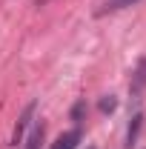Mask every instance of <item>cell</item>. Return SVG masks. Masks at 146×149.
Segmentation results:
<instances>
[{
	"instance_id": "7a4b0ae2",
	"label": "cell",
	"mask_w": 146,
	"mask_h": 149,
	"mask_svg": "<svg viewBox=\"0 0 146 149\" xmlns=\"http://www.w3.org/2000/svg\"><path fill=\"white\" fill-rule=\"evenodd\" d=\"M35 103H29V106H26V112H23V115H20V120H17V126H15V135H12V146H17L20 141H23V132H26V126H29V123H32V118H35Z\"/></svg>"
},
{
	"instance_id": "8992f818",
	"label": "cell",
	"mask_w": 146,
	"mask_h": 149,
	"mask_svg": "<svg viewBox=\"0 0 146 149\" xmlns=\"http://www.w3.org/2000/svg\"><path fill=\"white\" fill-rule=\"evenodd\" d=\"M140 112H135V118H132V123H129V135H126V141H129V146L138 141V132H140Z\"/></svg>"
},
{
	"instance_id": "277c9868",
	"label": "cell",
	"mask_w": 146,
	"mask_h": 149,
	"mask_svg": "<svg viewBox=\"0 0 146 149\" xmlns=\"http://www.w3.org/2000/svg\"><path fill=\"white\" fill-rule=\"evenodd\" d=\"M138 0H106L100 9H97V15L103 17V15H112V12H120V9H126V6H135Z\"/></svg>"
},
{
	"instance_id": "3957f363",
	"label": "cell",
	"mask_w": 146,
	"mask_h": 149,
	"mask_svg": "<svg viewBox=\"0 0 146 149\" xmlns=\"http://www.w3.org/2000/svg\"><path fill=\"white\" fill-rule=\"evenodd\" d=\"M77 143H80V129H69L52 143V149H74Z\"/></svg>"
},
{
	"instance_id": "5b68a950",
	"label": "cell",
	"mask_w": 146,
	"mask_h": 149,
	"mask_svg": "<svg viewBox=\"0 0 146 149\" xmlns=\"http://www.w3.org/2000/svg\"><path fill=\"white\" fill-rule=\"evenodd\" d=\"M43 123H35V129H32V135L26 138V149H40V143H43Z\"/></svg>"
},
{
	"instance_id": "6da1fadb",
	"label": "cell",
	"mask_w": 146,
	"mask_h": 149,
	"mask_svg": "<svg viewBox=\"0 0 146 149\" xmlns=\"http://www.w3.org/2000/svg\"><path fill=\"white\" fill-rule=\"evenodd\" d=\"M143 89H146V57H140L138 66H135V72H132V83H129V95H132V103L135 106L140 103Z\"/></svg>"
},
{
	"instance_id": "ba28073f",
	"label": "cell",
	"mask_w": 146,
	"mask_h": 149,
	"mask_svg": "<svg viewBox=\"0 0 146 149\" xmlns=\"http://www.w3.org/2000/svg\"><path fill=\"white\" fill-rule=\"evenodd\" d=\"M46 3H49V0H37V6H46Z\"/></svg>"
},
{
	"instance_id": "52a82bcc",
	"label": "cell",
	"mask_w": 146,
	"mask_h": 149,
	"mask_svg": "<svg viewBox=\"0 0 146 149\" xmlns=\"http://www.w3.org/2000/svg\"><path fill=\"white\" fill-rule=\"evenodd\" d=\"M115 103H117V100L109 95V97H103V100H100V109H103V112H112V109H115Z\"/></svg>"
}]
</instances>
